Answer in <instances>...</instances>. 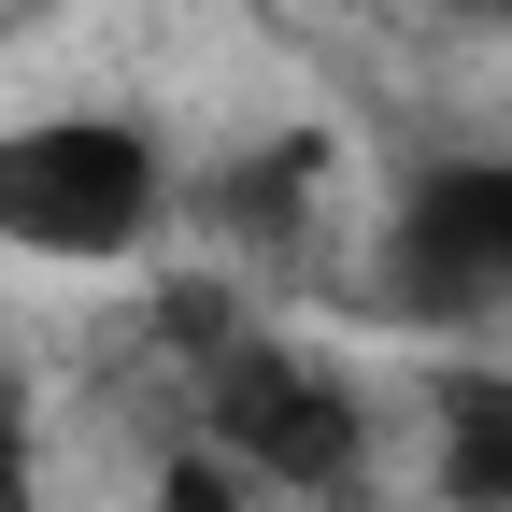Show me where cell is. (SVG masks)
<instances>
[{"mask_svg": "<svg viewBox=\"0 0 512 512\" xmlns=\"http://www.w3.org/2000/svg\"><path fill=\"white\" fill-rule=\"evenodd\" d=\"M171 228V143L143 114H15L0 128V242L57 271H114Z\"/></svg>", "mask_w": 512, "mask_h": 512, "instance_id": "obj_1", "label": "cell"}, {"mask_svg": "<svg viewBox=\"0 0 512 512\" xmlns=\"http://www.w3.org/2000/svg\"><path fill=\"white\" fill-rule=\"evenodd\" d=\"M185 328H200V441L242 470V484H299V498H356L370 470V399L328 370V356H299L271 328H228V313L185 299Z\"/></svg>", "mask_w": 512, "mask_h": 512, "instance_id": "obj_2", "label": "cell"}, {"mask_svg": "<svg viewBox=\"0 0 512 512\" xmlns=\"http://www.w3.org/2000/svg\"><path fill=\"white\" fill-rule=\"evenodd\" d=\"M399 299L413 313H512V157H441L399 200Z\"/></svg>", "mask_w": 512, "mask_h": 512, "instance_id": "obj_3", "label": "cell"}, {"mask_svg": "<svg viewBox=\"0 0 512 512\" xmlns=\"http://www.w3.org/2000/svg\"><path fill=\"white\" fill-rule=\"evenodd\" d=\"M427 498L441 512H512V370H441V399H427Z\"/></svg>", "mask_w": 512, "mask_h": 512, "instance_id": "obj_4", "label": "cell"}, {"mask_svg": "<svg viewBox=\"0 0 512 512\" xmlns=\"http://www.w3.org/2000/svg\"><path fill=\"white\" fill-rule=\"evenodd\" d=\"M157 512H256V484L214 456V441H185V456L157 470Z\"/></svg>", "mask_w": 512, "mask_h": 512, "instance_id": "obj_5", "label": "cell"}, {"mask_svg": "<svg viewBox=\"0 0 512 512\" xmlns=\"http://www.w3.org/2000/svg\"><path fill=\"white\" fill-rule=\"evenodd\" d=\"M0 512H43V470H29V413L0 399Z\"/></svg>", "mask_w": 512, "mask_h": 512, "instance_id": "obj_6", "label": "cell"}, {"mask_svg": "<svg viewBox=\"0 0 512 512\" xmlns=\"http://www.w3.org/2000/svg\"><path fill=\"white\" fill-rule=\"evenodd\" d=\"M470 15H498V29H512V0H470Z\"/></svg>", "mask_w": 512, "mask_h": 512, "instance_id": "obj_7", "label": "cell"}]
</instances>
